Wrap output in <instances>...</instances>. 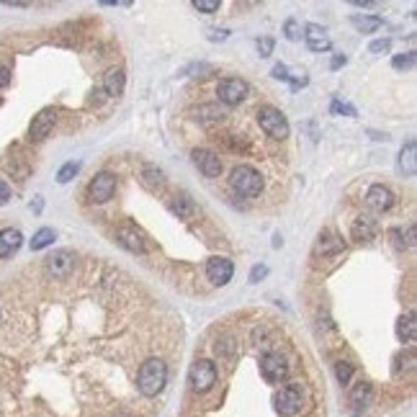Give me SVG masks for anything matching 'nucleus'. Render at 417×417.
Masks as SVG:
<instances>
[{
	"label": "nucleus",
	"instance_id": "1",
	"mask_svg": "<svg viewBox=\"0 0 417 417\" xmlns=\"http://www.w3.org/2000/svg\"><path fill=\"white\" fill-rule=\"evenodd\" d=\"M168 384V366L160 358H150L142 363L139 376H136V387L145 397H157Z\"/></svg>",
	"mask_w": 417,
	"mask_h": 417
},
{
	"label": "nucleus",
	"instance_id": "2",
	"mask_svg": "<svg viewBox=\"0 0 417 417\" xmlns=\"http://www.w3.org/2000/svg\"><path fill=\"white\" fill-rule=\"evenodd\" d=\"M229 183H232L235 193H240V196H247V199L258 196V193H260V188H263V178H260V172L255 170V168H250V165H240V168H235V170H232V178H229Z\"/></svg>",
	"mask_w": 417,
	"mask_h": 417
},
{
	"label": "nucleus",
	"instance_id": "3",
	"mask_svg": "<svg viewBox=\"0 0 417 417\" xmlns=\"http://www.w3.org/2000/svg\"><path fill=\"white\" fill-rule=\"evenodd\" d=\"M260 129H263L265 134L273 136V139H286L289 136V124H286V116H283L278 109H273V106H263L260 114Z\"/></svg>",
	"mask_w": 417,
	"mask_h": 417
},
{
	"label": "nucleus",
	"instance_id": "4",
	"mask_svg": "<svg viewBox=\"0 0 417 417\" xmlns=\"http://www.w3.org/2000/svg\"><path fill=\"white\" fill-rule=\"evenodd\" d=\"M188 384L193 391H208L217 384V366L211 361H196L188 371Z\"/></svg>",
	"mask_w": 417,
	"mask_h": 417
},
{
	"label": "nucleus",
	"instance_id": "5",
	"mask_svg": "<svg viewBox=\"0 0 417 417\" xmlns=\"http://www.w3.org/2000/svg\"><path fill=\"white\" fill-rule=\"evenodd\" d=\"M276 412L283 417H291L296 415L301 409V402H304V391H301L299 384H289V387H283L278 394H276Z\"/></svg>",
	"mask_w": 417,
	"mask_h": 417
},
{
	"label": "nucleus",
	"instance_id": "6",
	"mask_svg": "<svg viewBox=\"0 0 417 417\" xmlns=\"http://www.w3.org/2000/svg\"><path fill=\"white\" fill-rule=\"evenodd\" d=\"M260 373L268 384H281L289 376V363L281 353H265L260 358Z\"/></svg>",
	"mask_w": 417,
	"mask_h": 417
},
{
	"label": "nucleus",
	"instance_id": "7",
	"mask_svg": "<svg viewBox=\"0 0 417 417\" xmlns=\"http://www.w3.org/2000/svg\"><path fill=\"white\" fill-rule=\"evenodd\" d=\"M217 96H219V100H222V103H227V106H237L240 100H245L247 82L240 80V78H227V80L219 82Z\"/></svg>",
	"mask_w": 417,
	"mask_h": 417
},
{
	"label": "nucleus",
	"instance_id": "8",
	"mask_svg": "<svg viewBox=\"0 0 417 417\" xmlns=\"http://www.w3.org/2000/svg\"><path fill=\"white\" fill-rule=\"evenodd\" d=\"M114 190H116V178H114L111 172H98V175L91 181L88 193H91L93 201L103 204V201H109L111 196H114Z\"/></svg>",
	"mask_w": 417,
	"mask_h": 417
},
{
	"label": "nucleus",
	"instance_id": "9",
	"mask_svg": "<svg viewBox=\"0 0 417 417\" xmlns=\"http://www.w3.org/2000/svg\"><path fill=\"white\" fill-rule=\"evenodd\" d=\"M232 273H235V268H232V260H227V258H211L206 263L208 281L217 283V286H224L232 278Z\"/></svg>",
	"mask_w": 417,
	"mask_h": 417
},
{
	"label": "nucleus",
	"instance_id": "10",
	"mask_svg": "<svg viewBox=\"0 0 417 417\" xmlns=\"http://www.w3.org/2000/svg\"><path fill=\"white\" fill-rule=\"evenodd\" d=\"M73 265H75V255L70 253V250H60V253L46 258V271L52 273L55 278L67 276V273L73 271Z\"/></svg>",
	"mask_w": 417,
	"mask_h": 417
},
{
	"label": "nucleus",
	"instance_id": "11",
	"mask_svg": "<svg viewBox=\"0 0 417 417\" xmlns=\"http://www.w3.org/2000/svg\"><path fill=\"white\" fill-rule=\"evenodd\" d=\"M193 163H196V168H199L206 178H217L219 172H222L219 154L208 152V150H196V152H193Z\"/></svg>",
	"mask_w": 417,
	"mask_h": 417
},
{
	"label": "nucleus",
	"instance_id": "12",
	"mask_svg": "<svg viewBox=\"0 0 417 417\" xmlns=\"http://www.w3.org/2000/svg\"><path fill=\"white\" fill-rule=\"evenodd\" d=\"M366 201H369V206L373 211H387L394 204V193L389 188H384V186H371L369 193H366Z\"/></svg>",
	"mask_w": 417,
	"mask_h": 417
},
{
	"label": "nucleus",
	"instance_id": "13",
	"mask_svg": "<svg viewBox=\"0 0 417 417\" xmlns=\"http://www.w3.org/2000/svg\"><path fill=\"white\" fill-rule=\"evenodd\" d=\"M55 109H44L42 114H39L34 121H31V129H28V134H31V139H44L49 132H52V127H55Z\"/></svg>",
	"mask_w": 417,
	"mask_h": 417
},
{
	"label": "nucleus",
	"instance_id": "14",
	"mask_svg": "<svg viewBox=\"0 0 417 417\" xmlns=\"http://www.w3.org/2000/svg\"><path fill=\"white\" fill-rule=\"evenodd\" d=\"M304 31H307V34H304V37H307V46L312 49V52H327V49H330V39H327L325 28L322 26L309 24Z\"/></svg>",
	"mask_w": 417,
	"mask_h": 417
},
{
	"label": "nucleus",
	"instance_id": "15",
	"mask_svg": "<svg viewBox=\"0 0 417 417\" xmlns=\"http://www.w3.org/2000/svg\"><path fill=\"white\" fill-rule=\"evenodd\" d=\"M21 232L19 229H3L0 232V258H8L21 247Z\"/></svg>",
	"mask_w": 417,
	"mask_h": 417
},
{
	"label": "nucleus",
	"instance_id": "16",
	"mask_svg": "<svg viewBox=\"0 0 417 417\" xmlns=\"http://www.w3.org/2000/svg\"><path fill=\"white\" fill-rule=\"evenodd\" d=\"M369 402H371V384L369 381H358L351 389V405H353V409H363Z\"/></svg>",
	"mask_w": 417,
	"mask_h": 417
},
{
	"label": "nucleus",
	"instance_id": "17",
	"mask_svg": "<svg viewBox=\"0 0 417 417\" xmlns=\"http://www.w3.org/2000/svg\"><path fill=\"white\" fill-rule=\"evenodd\" d=\"M116 237H118V242L127 247V250H132V253H142V250H145L142 235H139V232H134V229H129V227L118 229V235H116Z\"/></svg>",
	"mask_w": 417,
	"mask_h": 417
},
{
	"label": "nucleus",
	"instance_id": "18",
	"mask_svg": "<svg viewBox=\"0 0 417 417\" xmlns=\"http://www.w3.org/2000/svg\"><path fill=\"white\" fill-rule=\"evenodd\" d=\"M103 88H106L109 96H121L124 93V75H121V70H109L103 75Z\"/></svg>",
	"mask_w": 417,
	"mask_h": 417
},
{
	"label": "nucleus",
	"instance_id": "19",
	"mask_svg": "<svg viewBox=\"0 0 417 417\" xmlns=\"http://www.w3.org/2000/svg\"><path fill=\"white\" fill-rule=\"evenodd\" d=\"M397 335L399 340H405V343H412L417 337V322H415V314H407V317H402L397 322Z\"/></svg>",
	"mask_w": 417,
	"mask_h": 417
},
{
	"label": "nucleus",
	"instance_id": "20",
	"mask_svg": "<svg viewBox=\"0 0 417 417\" xmlns=\"http://www.w3.org/2000/svg\"><path fill=\"white\" fill-rule=\"evenodd\" d=\"M415 142H407V147H402V152H399V168L407 175H415Z\"/></svg>",
	"mask_w": 417,
	"mask_h": 417
},
{
	"label": "nucleus",
	"instance_id": "21",
	"mask_svg": "<svg viewBox=\"0 0 417 417\" xmlns=\"http://www.w3.org/2000/svg\"><path fill=\"white\" fill-rule=\"evenodd\" d=\"M353 240H358V242H366V240H373V224L371 219H355L353 224Z\"/></svg>",
	"mask_w": 417,
	"mask_h": 417
},
{
	"label": "nucleus",
	"instance_id": "22",
	"mask_svg": "<svg viewBox=\"0 0 417 417\" xmlns=\"http://www.w3.org/2000/svg\"><path fill=\"white\" fill-rule=\"evenodd\" d=\"M351 24H353L358 31H363V34H371V31H376V28L381 26V19L379 16H353Z\"/></svg>",
	"mask_w": 417,
	"mask_h": 417
},
{
	"label": "nucleus",
	"instance_id": "23",
	"mask_svg": "<svg viewBox=\"0 0 417 417\" xmlns=\"http://www.w3.org/2000/svg\"><path fill=\"white\" fill-rule=\"evenodd\" d=\"M55 242V229H39L34 240H31V250H42V247Z\"/></svg>",
	"mask_w": 417,
	"mask_h": 417
},
{
	"label": "nucleus",
	"instance_id": "24",
	"mask_svg": "<svg viewBox=\"0 0 417 417\" xmlns=\"http://www.w3.org/2000/svg\"><path fill=\"white\" fill-rule=\"evenodd\" d=\"M319 250L322 253H337V250H343V240L335 235L325 237V240H319Z\"/></svg>",
	"mask_w": 417,
	"mask_h": 417
},
{
	"label": "nucleus",
	"instance_id": "25",
	"mask_svg": "<svg viewBox=\"0 0 417 417\" xmlns=\"http://www.w3.org/2000/svg\"><path fill=\"white\" fill-rule=\"evenodd\" d=\"M80 170V165L78 163H67V165H62L60 168V172H57V181L60 183H67V181H73V175L75 172Z\"/></svg>",
	"mask_w": 417,
	"mask_h": 417
},
{
	"label": "nucleus",
	"instance_id": "26",
	"mask_svg": "<svg viewBox=\"0 0 417 417\" xmlns=\"http://www.w3.org/2000/svg\"><path fill=\"white\" fill-rule=\"evenodd\" d=\"M335 376H337V381H340V384H348V381H351V376H353V366H351V363H337L335 366Z\"/></svg>",
	"mask_w": 417,
	"mask_h": 417
},
{
	"label": "nucleus",
	"instance_id": "27",
	"mask_svg": "<svg viewBox=\"0 0 417 417\" xmlns=\"http://www.w3.org/2000/svg\"><path fill=\"white\" fill-rule=\"evenodd\" d=\"M145 175H147V183H150V186H154V183H157V186H163L165 183L163 170H157V168H152V165H147L145 168Z\"/></svg>",
	"mask_w": 417,
	"mask_h": 417
},
{
	"label": "nucleus",
	"instance_id": "28",
	"mask_svg": "<svg viewBox=\"0 0 417 417\" xmlns=\"http://www.w3.org/2000/svg\"><path fill=\"white\" fill-rule=\"evenodd\" d=\"M193 8L201 13H214L219 10V0H193Z\"/></svg>",
	"mask_w": 417,
	"mask_h": 417
},
{
	"label": "nucleus",
	"instance_id": "29",
	"mask_svg": "<svg viewBox=\"0 0 417 417\" xmlns=\"http://www.w3.org/2000/svg\"><path fill=\"white\" fill-rule=\"evenodd\" d=\"M412 64H415V52L394 57V67H397V70H405V67H412Z\"/></svg>",
	"mask_w": 417,
	"mask_h": 417
},
{
	"label": "nucleus",
	"instance_id": "30",
	"mask_svg": "<svg viewBox=\"0 0 417 417\" xmlns=\"http://www.w3.org/2000/svg\"><path fill=\"white\" fill-rule=\"evenodd\" d=\"M369 49H371L373 55H384V52H389V49H391V42H389V39H379V42H373Z\"/></svg>",
	"mask_w": 417,
	"mask_h": 417
},
{
	"label": "nucleus",
	"instance_id": "31",
	"mask_svg": "<svg viewBox=\"0 0 417 417\" xmlns=\"http://www.w3.org/2000/svg\"><path fill=\"white\" fill-rule=\"evenodd\" d=\"M283 28H286V37H289L291 42H296V39H299V24H296L294 19L286 21V26Z\"/></svg>",
	"mask_w": 417,
	"mask_h": 417
},
{
	"label": "nucleus",
	"instance_id": "32",
	"mask_svg": "<svg viewBox=\"0 0 417 417\" xmlns=\"http://www.w3.org/2000/svg\"><path fill=\"white\" fill-rule=\"evenodd\" d=\"M172 211H175V214H188V211H190V201L183 199V196H181V201H172Z\"/></svg>",
	"mask_w": 417,
	"mask_h": 417
},
{
	"label": "nucleus",
	"instance_id": "33",
	"mask_svg": "<svg viewBox=\"0 0 417 417\" xmlns=\"http://www.w3.org/2000/svg\"><path fill=\"white\" fill-rule=\"evenodd\" d=\"M258 52H260V57H268L273 52V39H260V42H258Z\"/></svg>",
	"mask_w": 417,
	"mask_h": 417
},
{
	"label": "nucleus",
	"instance_id": "34",
	"mask_svg": "<svg viewBox=\"0 0 417 417\" xmlns=\"http://www.w3.org/2000/svg\"><path fill=\"white\" fill-rule=\"evenodd\" d=\"M265 273H268V268H265V265H255L253 273H250V281L258 283V281H260V278L265 276Z\"/></svg>",
	"mask_w": 417,
	"mask_h": 417
},
{
	"label": "nucleus",
	"instance_id": "35",
	"mask_svg": "<svg viewBox=\"0 0 417 417\" xmlns=\"http://www.w3.org/2000/svg\"><path fill=\"white\" fill-rule=\"evenodd\" d=\"M332 111L335 114H348V116H355V109H351V106H345V103H332Z\"/></svg>",
	"mask_w": 417,
	"mask_h": 417
},
{
	"label": "nucleus",
	"instance_id": "36",
	"mask_svg": "<svg viewBox=\"0 0 417 417\" xmlns=\"http://www.w3.org/2000/svg\"><path fill=\"white\" fill-rule=\"evenodd\" d=\"M273 78H278V80H289L286 67H283V64H276V67H273Z\"/></svg>",
	"mask_w": 417,
	"mask_h": 417
},
{
	"label": "nucleus",
	"instance_id": "37",
	"mask_svg": "<svg viewBox=\"0 0 417 417\" xmlns=\"http://www.w3.org/2000/svg\"><path fill=\"white\" fill-rule=\"evenodd\" d=\"M8 199H10V188L0 181V206H3V204H8Z\"/></svg>",
	"mask_w": 417,
	"mask_h": 417
},
{
	"label": "nucleus",
	"instance_id": "38",
	"mask_svg": "<svg viewBox=\"0 0 417 417\" xmlns=\"http://www.w3.org/2000/svg\"><path fill=\"white\" fill-rule=\"evenodd\" d=\"M10 82V73H8V67H0V88H6Z\"/></svg>",
	"mask_w": 417,
	"mask_h": 417
},
{
	"label": "nucleus",
	"instance_id": "39",
	"mask_svg": "<svg viewBox=\"0 0 417 417\" xmlns=\"http://www.w3.org/2000/svg\"><path fill=\"white\" fill-rule=\"evenodd\" d=\"M208 39H211V42H224V39H227V31H208Z\"/></svg>",
	"mask_w": 417,
	"mask_h": 417
},
{
	"label": "nucleus",
	"instance_id": "40",
	"mask_svg": "<svg viewBox=\"0 0 417 417\" xmlns=\"http://www.w3.org/2000/svg\"><path fill=\"white\" fill-rule=\"evenodd\" d=\"M340 64H345V57H335L332 60V67H340Z\"/></svg>",
	"mask_w": 417,
	"mask_h": 417
}]
</instances>
